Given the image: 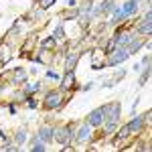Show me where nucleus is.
<instances>
[{"label":"nucleus","mask_w":152,"mask_h":152,"mask_svg":"<svg viewBox=\"0 0 152 152\" xmlns=\"http://www.w3.org/2000/svg\"><path fill=\"white\" fill-rule=\"evenodd\" d=\"M148 75H150V65H146V71L142 73V77H140V81H138V85H144V83L148 81Z\"/></svg>","instance_id":"4468645a"},{"label":"nucleus","mask_w":152,"mask_h":152,"mask_svg":"<svg viewBox=\"0 0 152 152\" xmlns=\"http://www.w3.org/2000/svg\"><path fill=\"white\" fill-rule=\"evenodd\" d=\"M26 105H28V107H35L37 102H35V99H28V102H26Z\"/></svg>","instance_id":"bb28decb"},{"label":"nucleus","mask_w":152,"mask_h":152,"mask_svg":"<svg viewBox=\"0 0 152 152\" xmlns=\"http://www.w3.org/2000/svg\"><path fill=\"white\" fill-rule=\"evenodd\" d=\"M128 51H126V49L124 47H118V49H114V51H112V57L107 59V65H112V67H116L118 63H122V61H126V59H128Z\"/></svg>","instance_id":"f257e3e1"},{"label":"nucleus","mask_w":152,"mask_h":152,"mask_svg":"<svg viewBox=\"0 0 152 152\" xmlns=\"http://www.w3.org/2000/svg\"><path fill=\"white\" fill-rule=\"evenodd\" d=\"M61 99H63V97H61L59 91H51V94H47V97H45V105H47L49 110H51V107H57V105L61 104Z\"/></svg>","instance_id":"423d86ee"},{"label":"nucleus","mask_w":152,"mask_h":152,"mask_svg":"<svg viewBox=\"0 0 152 152\" xmlns=\"http://www.w3.org/2000/svg\"><path fill=\"white\" fill-rule=\"evenodd\" d=\"M39 138H41V140H45V142H51V138H53V128L43 126L41 132H39Z\"/></svg>","instance_id":"6e6552de"},{"label":"nucleus","mask_w":152,"mask_h":152,"mask_svg":"<svg viewBox=\"0 0 152 152\" xmlns=\"http://www.w3.org/2000/svg\"><path fill=\"white\" fill-rule=\"evenodd\" d=\"M75 16H79V12H77V10H69V12H65V18H75Z\"/></svg>","instance_id":"393cba45"},{"label":"nucleus","mask_w":152,"mask_h":152,"mask_svg":"<svg viewBox=\"0 0 152 152\" xmlns=\"http://www.w3.org/2000/svg\"><path fill=\"white\" fill-rule=\"evenodd\" d=\"M105 132H107V134L116 132V122H107V124H105Z\"/></svg>","instance_id":"4be33fe9"},{"label":"nucleus","mask_w":152,"mask_h":152,"mask_svg":"<svg viewBox=\"0 0 152 152\" xmlns=\"http://www.w3.org/2000/svg\"><path fill=\"white\" fill-rule=\"evenodd\" d=\"M142 124H144V118H142V116L134 118V120H132V122H130V124H128L130 132H136V130H140V128H142Z\"/></svg>","instance_id":"9b49d317"},{"label":"nucleus","mask_w":152,"mask_h":152,"mask_svg":"<svg viewBox=\"0 0 152 152\" xmlns=\"http://www.w3.org/2000/svg\"><path fill=\"white\" fill-rule=\"evenodd\" d=\"M33 150H35V152H43V150H45L43 142H41V140H33Z\"/></svg>","instance_id":"dca6fc26"},{"label":"nucleus","mask_w":152,"mask_h":152,"mask_svg":"<svg viewBox=\"0 0 152 152\" xmlns=\"http://www.w3.org/2000/svg\"><path fill=\"white\" fill-rule=\"evenodd\" d=\"M67 4H69V6H73V4H75V0H67Z\"/></svg>","instance_id":"cd10ccee"},{"label":"nucleus","mask_w":152,"mask_h":152,"mask_svg":"<svg viewBox=\"0 0 152 152\" xmlns=\"http://www.w3.org/2000/svg\"><path fill=\"white\" fill-rule=\"evenodd\" d=\"M150 23H152V12H146V16L142 18L140 26H138V33H140V35H150V33H152Z\"/></svg>","instance_id":"39448f33"},{"label":"nucleus","mask_w":152,"mask_h":152,"mask_svg":"<svg viewBox=\"0 0 152 152\" xmlns=\"http://www.w3.org/2000/svg\"><path fill=\"white\" fill-rule=\"evenodd\" d=\"M61 37H65V31H63V26H57L55 28V39H61Z\"/></svg>","instance_id":"5701e85b"},{"label":"nucleus","mask_w":152,"mask_h":152,"mask_svg":"<svg viewBox=\"0 0 152 152\" xmlns=\"http://www.w3.org/2000/svg\"><path fill=\"white\" fill-rule=\"evenodd\" d=\"M128 134H130V128H128V126H124V128H122V130H120V132H118V138L122 140V138H126Z\"/></svg>","instance_id":"6ab92c4d"},{"label":"nucleus","mask_w":152,"mask_h":152,"mask_svg":"<svg viewBox=\"0 0 152 152\" xmlns=\"http://www.w3.org/2000/svg\"><path fill=\"white\" fill-rule=\"evenodd\" d=\"M102 112H104V116L107 118V122H118V118H120V104H105L102 107Z\"/></svg>","instance_id":"f03ea898"},{"label":"nucleus","mask_w":152,"mask_h":152,"mask_svg":"<svg viewBox=\"0 0 152 152\" xmlns=\"http://www.w3.org/2000/svg\"><path fill=\"white\" fill-rule=\"evenodd\" d=\"M47 77H51V79H59V75L55 73V71H47Z\"/></svg>","instance_id":"a878e982"},{"label":"nucleus","mask_w":152,"mask_h":152,"mask_svg":"<svg viewBox=\"0 0 152 152\" xmlns=\"http://www.w3.org/2000/svg\"><path fill=\"white\" fill-rule=\"evenodd\" d=\"M112 6H114V0H104V4H102V12H110L112 10Z\"/></svg>","instance_id":"f3484780"},{"label":"nucleus","mask_w":152,"mask_h":152,"mask_svg":"<svg viewBox=\"0 0 152 152\" xmlns=\"http://www.w3.org/2000/svg\"><path fill=\"white\" fill-rule=\"evenodd\" d=\"M53 4H55V0H41V8H49Z\"/></svg>","instance_id":"b1692460"},{"label":"nucleus","mask_w":152,"mask_h":152,"mask_svg":"<svg viewBox=\"0 0 152 152\" xmlns=\"http://www.w3.org/2000/svg\"><path fill=\"white\" fill-rule=\"evenodd\" d=\"M87 136H89V124H83L81 128L77 130V140L83 142V140H87Z\"/></svg>","instance_id":"9d476101"},{"label":"nucleus","mask_w":152,"mask_h":152,"mask_svg":"<svg viewBox=\"0 0 152 152\" xmlns=\"http://www.w3.org/2000/svg\"><path fill=\"white\" fill-rule=\"evenodd\" d=\"M75 81V73L73 71H67V75L63 77V81H61V89H69L71 85Z\"/></svg>","instance_id":"0eeeda50"},{"label":"nucleus","mask_w":152,"mask_h":152,"mask_svg":"<svg viewBox=\"0 0 152 152\" xmlns=\"http://www.w3.org/2000/svg\"><path fill=\"white\" fill-rule=\"evenodd\" d=\"M37 89H39V83H26V87H24L26 94H33V91H37Z\"/></svg>","instance_id":"a211bd4d"},{"label":"nucleus","mask_w":152,"mask_h":152,"mask_svg":"<svg viewBox=\"0 0 152 152\" xmlns=\"http://www.w3.org/2000/svg\"><path fill=\"white\" fill-rule=\"evenodd\" d=\"M12 75H14V83H23L24 79H26V73H24L23 69H14Z\"/></svg>","instance_id":"ddd939ff"},{"label":"nucleus","mask_w":152,"mask_h":152,"mask_svg":"<svg viewBox=\"0 0 152 152\" xmlns=\"http://www.w3.org/2000/svg\"><path fill=\"white\" fill-rule=\"evenodd\" d=\"M77 59H79V55H69V57H67V61H65V65H67V71H73V69H75V63H77Z\"/></svg>","instance_id":"f8f14e48"},{"label":"nucleus","mask_w":152,"mask_h":152,"mask_svg":"<svg viewBox=\"0 0 152 152\" xmlns=\"http://www.w3.org/2000/svg\"><path fill=\"white\" fill-rule=\"evenodd\" d=\"M53 138L59 142V144H67L71 138V128H57L53 130Z\"/></svg>","instance_id":"7ed1b4c3"},{"label":"nucleus","mask_w":152,"mask_h":152,"mask_svg":"<svg viewBox=\"0 0 152 152\" xmlns=\"http://www.w3.org/2000/svg\"><path fill=\"white\" fill-rule=\"evenodd\" d=\"M24 140H26V132L24 130H18L16 132V144H23Z\"/></svg>","instance_id":"2eb2a0df"},{"label":"nucleus","mask_w":152,"mask_h":152,"mask_svg":"<svg viewBox=\"0 0 152 152\" xmlns=\"http://www.w3.org/2000/svg\"><path fill=\"white\" fill-rule=\"evenodd\" d=\"M102 122H104V112H102V107H99V110H94V112L89 114V118H87V124L94 126V128L102 126Z\"/></svg>","instance_id":"20e7f679"},{"label":"nucleus","mask_w":152,"mask_h":152,"mask_svg":"<svg viewBox=\"0 0 152 152\" xmlns=\"http://www.w3.org/2000/svg\"><path fill=\"white\" fill-rule=\"evenodd\" d=\"M122 18H124V12L116 10V12H114V16H112V23H118V20H122Z\"/></svg>","instance_id":"aec40b11"},{"label":"nucleus","mask_w":152,"mask_h":152,"mask_svg":"<svg viewBox=\"0 0 152 152\" xmlns=\"http://www.w3.org/2000/svg\"><path fill=\"white\" fill-rule=\"evenodd\" d=\"M51 47H55V39H45L43 41V49H51Z\"/></svg>","instance_id":"412c9836"},{"label":"nucleus","mask_w":152,"mask_h":152,"mask_svg":"<svg viewBox=\"0 0 152 152\" xmlns=\"http://www.w3.org/2000/svg\"><path fill=\"white\" fill-rule=\"evenodd\" d=\"M122 12H124V16H130V14H134V12H136V0H128V2L124 4Z\"/></svg>","instance_id":"1a4fd4ad"}]
</instances>
